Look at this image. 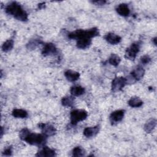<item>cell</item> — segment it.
<instances>
[{
	"label": "cell",
	"instance_id": "cell-1",
	"mask_svg": "<svg viewBox=\"0 0 157 157\" xmlns=\"http://www.w3.org/2000/svg\"><path fill=\"white\" fill-rule=\"evenodd\" d=\"M20 137L31 145L41 146L45 143L47 137L43 134L33 133L28 129H23L20 132Z\"/></svg>",
	"mask_w": 157,
	"mask_h": 157
},
{
	"label": "cell",
	"instance_id": "cell-2",
	"mask_svg": "<svg viewBox=\"0 0 157 157\" xmlns=\"http://www.w3.org/2000/svg\"><path fill=\"white\" fill-rule=\"evenodd\" d=\"M6 12L18 20L25 21L28 20V13L17 2H12L5 9Z\"/></svg>",
	"mask_w": 157,
	"mask_h": 157
},
{
	"label": "cell",
	"instance_id": "cell-3",
	"mask_svg": "<svg viewBox=\"0 0 157 157\" xmlns=\"http://www.w3.org/2000/svg\"><path fill=\"white\" fill-rule=\"evenodd\" d=\"M99 33L96 28H93L87 30L78 29L68 34V37L75 40L80 39H91L92 37L99 36Z\"/></svg>",
	"mask_w": 157,
	"mask_h": 157
},
{
	"label": "cell",
	"instance_id": "cell-4",
	"mask_svg": "<svg viewBox=\"0 0 157 157\" xmlns=\"http://www.w3.org/2000/svg\"><path fill=\"white\" fill-rule=\"evenodd\" d=\"M87 115V112L85 110H74L71 112V123L72 125H75L78 122L85 120Z\"/></svg>",
	"mask_w": 157,
	"mask_h": 157
},
{
	"label": "cell",
	"instance_id": "cell-5",
	"mask_svg": "<svg viewBox=\"0 0 157 157\" xmlns=\"http://www.w3.org/2000/svg\"><path fill=\"white\" fill-rule=\"evenodd\" d=\"M140 44L139 42H134L129 47H128L125 52L124 57L128 59L134 60L137 53L139 52Z\"/></svg>",
	"mask_w": 157,
	"mask_h": 157
},
{
	"label": "cell",
	"instance_id": "cell-6",
	"mask_svg": "<svg viewBox=\"0 0 157 157\" xmlns=\"http://www.w3.org/2000/svg\"><path fill=\"white\" fill-rule=\"evenodd\" d=\"M127 83V79L123 77H115L112 82V90L113 91L121 90Z\"/></svg>",
	"mask_w": 157,
	"mask_h": 157
},
{
	"label": "cell",
	"instance_id": "cell-7",
	"mask_svg": "<svg viewBox=\"0 0 157 157\" xmlns=\"http://www.w3.org/2000/svg\"><path fill=\"white\" fill-rule=\"evenodd\" d=\"M57 52H58V50L56 47L52 43L45 44L42 50V54L44 56L56 55Z\"/></svg>",
	"mask_w": 157,
	"mask_h": 157
},
{
	"label": "cell",
	"instance_id": "cell-8",
	"mask_svg": "<svg viewBox=\"0 0 157 157\" xmlns=\"http://www.w3.org/2000/svg\"><path fill=\"white\" fill-rule=\"evenodd\" d=\"M39 126L42 129V134H44L46 137L52 136L56 132L55 128L51 124L40 123L39 124Z\"/></svg>",
	"mask_w": 157,
	"mask_h": 157
},
{
	"label": "cell",
	"instance_id": "cell-9",
	"mask_svg": "<svg viewBox=\"0 0 157 157\" xmlns=\"http://www.w3.org/2000/svg\"><path fill=\"white\" fill-rule=\"evenodd\" d=\"M124 110H117L113 112L110 115V120L113 123H117L121 121L124 117Z\"/></svg>",
	"mask_w": 157,
	"mask_h": 157
},
{
	"label": "cell",
	"instance_id": "cell-10",
	"mask_svg": "<svg viewBox=\"0 0 157 157\" xmlns=\"http://www.w3.org/2000/svg\"><path fill=\"white\" fill-rule=\"evenodd\" d=\"M104 39L110 44L112 45H115L117 44L118 43H120L121 40V37H120L119 36L112 33H110L107 34L105 36H104Z\"/></svg>",
	"mask_w": 157,
	"mask_h": 157
},
{
	"label": "cell",
	"instance_id": "cell-11",
	"mask_svg": "<svg viewBox=\"0 0 157 157\" xmlns=\"http://www.w3.org/2000/svg\"><path fill=\"white\" fill-rule=\"evenodd\" d=\"M37 156H42V157H51L55 156V151L53 149L49 148L46 146H44L43 148L36 154Z\"/></svg>",
	"mask_w": 157,
	"mask_h": 157
},
{
	"label": "cell",
	"instance_id": "cell-12",
	"mask_svg": "<svg viewBox=\"0 0 157 157\" xmlns=\"http://www.w3.org/2000/svg\"><path fill=\"white\" fill-rule=\"evenodd\" d=\"M117 12L123 16V17H127L130 13V10L129 7L126 4H120L116 7Z\"/></svg>",
	"mask_w": 157,
	"mask_h": 157
},
{
	"label": "cell",
	"instance_id": "cell-13",
	"mask_svg": "<svg viewBox=\"0 0 157 157\" xmlns=\"http://www.w3.org/2000/svg\"><path fill=\"white\" fill-rule=\"evenodd\" d=\"M99 131V126H95L93 127L86 128L83 131V134L86 137H91L95 136Z\"/></svg>",
	"mask_w": 157,
	"mask_h": 157
},
{
	"label": "cell",
	"instance_id": "cell-14",
	"mask_svg": "<svg viewBox=\"0 0 157 157\" xmlns=\"http://www.w3.org/2000/svg\"><path fill=\"white\" fill-rule=\"evenodd\" d=\"M64 75L67 80L69 82H75L80 77L78 72L72 70H67L64 72Z\"/></svg>",
	"mask_w": 157,
	"mask_h": 157
},
{
	"label": "cell",
	"instance_id": "cell-15",
	"mask_svg": "<svg viewBox=\"0 0 157 157\" xmlns=\"http://www.w3.org/2000/svg\"><path fill=\"white\" fill-rule=\"evenodd\" d=\"M144 73H145L144 69L142 67L139 66L131 72V76L133 79L136 80H139L144 76Z\"/></svg>",
	"mask_w": 157,
	"mask_h": 157
},
{
	"label": "cell",
	"instance_id": "cell-16",
	"mask_svg": "<svg viewBox=\"0 0 157 157\" xmlns=\"http://www.w3.org/2000/svg\"><path fill=\"white\" fill-rule=\"evenodd\" d=\"M91 44V39H80L77 40V47L80 49H86Z\"/></svg>",
	"mask_w": 157,
	"mask_h": 157
},
{
	"label": "cell",
	"instance_id": "cell-17",
	"mask_svg": "<svg viewBox=\"0 0 157 157\" xmlns=\"http://www.w3.org/2000/svg\"><path fill=\"white\" fill-rule=\"evenodd\" d=\"M85 88L81 86H74L71 89V93L74 96H79L84 94Z\"/></svg>",
	"mask_w": 157,
	"mask_h": 157
},
{
	"label": "cell",
	"instance_id": "cell-18",
	"mask_svg": "<svg viewBox=\"0 0 157 157\" xmlns=\"http://www.w3.org/2000/svg\"><path fill=\"white\" fill-rule=\"evenodd\" d=\"M12 114L14 117H16V118H24L28 117V112L23 109H14L12 111Z\"/></svg>",
	"mask_w": 157,
	"mask_h": 157
},
{
	"label": "cell",
	"instance_id": "cell-19",
	"mask_svg": "<svg viewBox=\"0 0 157 157\" xmlns=\"http://www.w3.org/2000/svg\"><path fill=\"white\" fill-rule=\"evenodd\" d=\"M156 125V120L155 119H151L148 120L144 125V130L147 132H151Z\"/></svg>",
	"mask_w": 157,
	"mask_h": 157
},
{
	"label": "cell",
	"instance_id": "cell-20",
	"mask_svg": "<svg viewBox=\"0 0 157 157\" xmlns=\"http://www.w3.org/2000/svg\"><path fill=\"white\" fill-rule=\"evenodd\" d=\"M142 104V101L138 97H132L128 101V104L131 107H139Z\"/></svg>",
	"mask_w": 157,
	"mask_h": 157
},
{
	"label": "cell",
	"instance_id": "cell-21",
	"mask_svg": "<svg viewBox=\"0 0 157 157\" xmlns=\"http://www.w3.org/2000/svg\"><path fill=\"white\" fill-rule=\"evenodd\" d=\"M41 43V40L39 39H31L29 42L27 44L26 47L29 50H34Z\"/></svg>",
	"mask_w": 157,
	"mask_h": 157
},
{
	"label": "cell",
	"instance_id": "cell-22",
	"mask_svg": "<svg viewBox=\"0 0 157 157\" xmlns=\"http://www.w3.org/2000/svg\"><path fill=\"white\" fill-rule=\"evenodd\" d=\"M14 42L12 39H9L6 40L2 45V50L4 52H8L11 50L13 47Z\"/></svg>",
	"mask_w": 157,
	"mask_h": 157
},
{
	"label": "cell",
	"instance_id": "cell-23",
	"mask_svg": "<svg viewBox=\"0 0 157 157\" xmlns=\"http://www.w3.org/2000/svg\"><path fill=\"white\" fill-rule=\"evenodd\" d=\"M121 61L120 58L116 54H112L109 58V63L114 66H117Z\"/></svg>",
	"mask_w": 157,
	"mask_h": 157
},
{
	"label": "cell",
	"instance_id": "cell-24",
	"mask_svg": "<svg viewBox=\"0 0 157 157\" xmlns=\"http://www.w3.org/2000/svg\"><path fill=\"white\" fill-rule=\"evenodd\" d=\"M63 105L66 107H71L74 104V98L72 96L64 97L61 99Z\"/></svg>",
	"mask_w": 157,
	"mask_h": 157
},
{
	"label": "cell",
	"instance_id": "cell-25",
	"mask_svg": "<svg viewBox=\"0 0 157 157\" xmlns=\"http://www.w3.org/2000/svg\"><path fill=\"white\" fill-rule=\"evenodd\" d=\"M84 155V150L80 147H76L72 150V156H82Z\"/></svg>",
	"mask_w": 157,
	"mask_h": 157
},
{
	"label": "cell",
	"instance_id": "cell-26",
	"mask_svg": "<svg viewBox=\"0 0 157 157\" xmlns=\"http://www.w3.org/2000/svg\"><path fill=\"white\" fill-rule=\"evenodd\" d=\"M150 61H151V58L148 55H144L142 57H141V58H140V61L144 64L149 63L150 62Z\"/></svg>",
	"mask_w": 157,
	"mask_h": 157
},
{
	"label": "cell",
	"instance_id": "cell-27",
	"mask_svg": "<svg viewBox=\"0 0 157 157\" xmlns=\"http://www.w3.org/2000/svg\"><path fill=\"white\" fill-rule=\"evenodd\" d=\"M91 2L94 4H95L96 6H101L104 5L106 3V1H102V0H99V1H93Z\"/></svg>",
	"mask_w": 157,
	"mask_h": 157
},
{
	"label": "cell",
	"instance_id": "cell-28",
	"mask_svg": "<svg viewBox=\"0 0 157 157\" xmlns=\"http://www.w3.org/2000/svg\"><path fill=\"white\" fill-rule=\"evenodd\" d=\"M12 148L10 147H8L7 148H6L4 151V154L6 156H10L12 154Z\"/></svg>",
	"mask_w": 157,
	"mask_h": 157
},
{
	"label": "cell",
	"instance_id": "cell-29",
	"mask_svg": "<svg viewBox=\"0 0 157 157\" xmlns=\"http://www.w3.org/2000/svg\"><path fill=\"white\" fill-rule=\"evenodd\" d=\"M152 40H153V42H154L155 45H156V37L153 38Z\"/></svg>",
	"mask_w": 157,
	"mask_h": 157
}]
</instances>
